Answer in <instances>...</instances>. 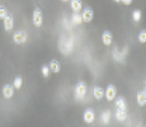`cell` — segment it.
<instances>
[{
	"label": "cell",
	"instance_id": "12",
	"mask_svg": "<svg viewBox=\"0 0 146 127\" xmlns=\"http://www.w3.org/2000/svg\"><path fill=\"white\" fill-rule=\"evenodd\" d=\"M93 95H94V98L96 99V100H101L103 97H104V90L102 89L101 87H94L93 89Z\"/></svg>",
	"mask_w": 146,
	"mask_h": 127
},
{
	"label": "cell",
	"instance_id": "20",
	"mask_svg": "<svg viewBox=\"0 0 146 127\" xmlns=\"http://www.w3.org/2000/svg\"><path fill=\"white\" fill-rule=\"evenodd\" d=\"M139 41L141 42V43H145V41H146V31L145 29H143V31L140 33V35H139Z\"/></svg>",
	"mask_w": 146,
	"mask_h": 127
},
{
	"label": "cell",
	"instance_id": "6",
	"mask_svg": "<svg viewBox=\"0 0 146 127\" xmlns=\"http://www.w3.org/2000/svg\"><path fill=\"white\" fill-rule=\"evenodd\" d=\"M13 94H14V88H13V86H11L10 84H7L3 86V88H2V95H3V97H5V99L12 98Z\"/></svg>",
	"mask_w": 146,
	"mask_h": 127
},
{
	"label": "cell",
	"instance_id": "5",
	"mask_svg": "<svg viewBox=\"0 0 146 127\" xmlns=\"http://www.w3.org/2000/svg\"><path fill=\"white\" fill-rule=\"evenodd\" d=\"M81 17H82V21L86 22V23H90L93 19V11L91 8H86L81 14Z\"/></svg>",
	"mask_w": 146,
	"mask_h": 127
},
{
	"label": "cell",
	"instance_id": "23",
	"mask_svg": "<svg viewBox=\"0 0 146 127\" xmlns=\"http://www.w3.org/2000/svg\"><path fill=\"white\" fill-rule=\"evenodd\" d=\"M122 1V3L125 5H130L132 3V0H121Z\"/></svg>",
	"mask_w": 146,
	"mask_h": 127
},
{
	"label": "cell",
	"instance_id": "10",
	"mask_svg": "<svg viewBox=\"0 0 146 127\" xmlns=\"http://www.w3.org/2000/svg\"><path fill=\"white\" fill-rule=\"evenodd\" d=\"M70 7L75 11V13H79V11L81 10V8H82L81 0H72L70 1Z\"/></svg>",
	"mask_w": 146,
	"mask_h": 127
},
{
	"label": "cell",
	"instance_id": "4",
	"mask_svg": "<svg viewBox=\"0 0 146 127\" xmlns=\"http://www.w3.org/2000/svg\"><path fill=\"white\" fill-rule=\"evenodd\" d=\"M116 94H117V89L114 85H110L107 88H106V91H105V97L107 101H113L116 98Z\"/></svg>",
	"mask_w": 146,
	"mask_h": 127
},
{
	"label": "cell",
	"instance_id": "19",
	"mask_svg": "<svg viewBox=\"0 0 146 127\" xmlns=\"http://www.w3.org/2000/svg\"><path fill=\"white\" fill-rule=\"evenodd\" d=\"M22 84H23V80H22V77L17 76L15 80H14V83H13V87H15L16 89H20V88L22 87Z\"/></svg>",
	"mask_w": 146,
	"mask_h": 127
},
{
	"label": "cell",
	"instance_id": "21",
	"mask_svg": "<svg viewBox=\"0 0 146 127\" xmlns=\"http://www.w3.org/2000/svg\"><path fill=\"white\" fill-rule=\"evenodd\" d=\"M41 71H42V75H43L44 77H49V75H50V68H49L48 65L44 64V65L42 66Z\"/></svg>",
	"mask_w": 146,
	"mask_h": 127
},
{
	"label": "cell",
	"instance_id": "7",
	"mask_svg": "<svg viewBox=\"0 0 146 127\" xmlns=\"http://www.w3.org/2000/svg\"><path fill=\"white\" fill-rule=\"evenodd\" d=\"M3 26H5V32H10L13 28V17L11 14H7L5 19H3Z\"/></svg>",
	"mask_w": 146,
	"mask_h": 127
},
{
	"label": "cell",
	"instance_id": "2",
	"mask_svg": "<svg viewBox=\"0 0 146 127\" xmlns=\"http://www.w3.org/2000/svg\"><path fill=\"white\" fill-rule=\"evenodd\" d=\"M27 40V33L25 31H19V32L14 33L13 35V41L16 45H22Z\"/></svg>",
	"mask_w": 146,
	"mask_h": 127
},
{
	"label": "cell",
	"instance_id": "24",
	"mask_svg": "<svg viewBox=\"0 0 146 127\" xmlns=\"http://www.w3.org/2000/svg\"><path fill=\"white\" fill-rule=\"evenodd\" d=\"M116 2H119V1H121V0H115Z\"/></svg>",
	"mask_w": 146,
	"mask_h": 127
},
{
	"label": "cell",
	"instance_id": "17",
	"mask_svg": "<svg viewBox=\"0 0 146 127\" xmlns=\"http://www.w3.org/2000/svg\"><path fill=\"white\" fill-rule=\"evenodd\" d=\"M72 22H73L74 24H80L81 22H82V17L81 15L79 14V13H74L73 16H72Z\"/></svg>",
	"mask_w": 146,
	"mask_h": 127
},
{
	"label": "cell",
	"instance_id": "13",
	"mask_svg": "<svg viewBox=\"0 0 146 127\" xmlns=\"http://www.w3.org/2000/svg\"><path fill=\"white\" fill-rule=\"evenodd\" d=\"M115 103L118 109H121V110H125L127 109V102H125V98H122V97H118L116 99Z\"/></svg>",
	"mask_w": 146,
	"mask_h": 127
},
{
	"label": "cell",
	"instance_id": "14",
	"mask_svg": "<svg viewBox=\"0 0 146 127\" xmlns=\"http://www.w3.org/2000/svg\"><path fill=\"white\" fill-rule=\"evenodd\" d=\"M116 118H117V121H119V122H123V121H125V118H127L125 110L118 109L117 112H116Z\"/></svg>",
	"mask_w": 146,
	"mask_h": 127
},
{
	"label": "cell",
	"instance_id": "3",
	"mask_svg": "<svg viewBox=\"0 0 146 127\" xmlns=\"http://www.w3.org/2000/svg\"><path fill=\"white\" fill-rule=\"evenodd\" d=\"M86 91H87V85L84 84V82H80L76 86V90H75V94L77 96V98L79 99H82L86 95Z\"/></svg>",
	"mask_w": 146,
	"mask_h": 127
},
{
	"label": "cell",
	"instance_id": "18",
	"mask_svg": "<svg viewBox=\"0 0 146 127\" xmlns=\"http://www.w3.org/2000/svg\"><path fill=\"white\" fill-rule=\"evenodd\" d=\"M132 17H133V20L135 22H140L141 21V17H142V13L140 10H135L133 11V13H132Z\"/></svg>",
	"mask_w": 146,
	"mask_h": 127
},
{
	"label": "cell",
	"instance_id": "22",
	"mask_svg": "<svg viewBox=\"0 0 146 127\" xmlns=\"http://www.w3.org/2000/svg\"><path fill=\"white\" fill-rule=\"evenodd\" d=\"M5 16H7V10L5 7L0 5V20H3Z\"/></svg>",
	"mask_w": 146,
	"mask_h": 127
},
{
	"label": "cell",
	"instance_id": "15",
	"mask_svg": "<svg viewBox=\"0 0 146 127\" xmlns=\"http://www.w3.org/2000/svg\"><path fill=\"white\" fill-rule=\"evenodd\" d=\"M50 71H52L53 73H58L60 72V63L55 60H52L50 63Z\"/></svg>",
	"mask_w": 146,
	"mask_h": 127
},
{
	"label": "cell",
	"instance_id": "11",
	"mask_svg": "<svg viewBox=\"0 0 146 127\" xmlns=\"http://www.w3.org/2000/svg\"><path fill=\"white\" fill-rule=\"evenodd\" d=\"M137 103L141 106H144L146 103V96H145V90H142V91H139L137 92Z\"/></svg>",
	"mask_w": 146,
	"mask_h": 127
},
{
	"label": "cell",
	"instance_id": "1",
	"mask_svg": "<svg viewBox=\"0 0 146 127\" xmlns=\"http://www.w3.org/2000/svg\"><path fill=\"white\" fill-rule=\"evenodd\" d=\"M42 22H43L42 12L37 8L33 12V23L36 27H40L42 25Z\"/></svg>",
	"mask_w": 146,
	"mask_h": 127
},
{
	"label": "cell",
	"instance_id": "8",
	"mask_svg": "<svg viewBox=\"0 0 146 127\" xmlns=\"http://www.w3.org/2000/svg\"><path fill=\"white\" fill-rule=\"evenodd\" d=\"M84 121L86 123H92L94 121V112L92 109H87L86 111H84Z\"/></svg>",
	"mask_w": 146,
	"mask_h": 127
},
{
	"label": "cell",
	"instance_id": "16",
	"mask_svg": "<svg viewBox=\"0 0 146 127\" xmlns=\"http://www.w3.org/2000/svg\"><path fill=\"white\" fill-rule=\"evenodd\" d=\"M110 117H111V113H110V111H105L104 113L102 114L101 120H102V122L104 123V124H107V123H110Z\"/></svg>",
	"mask_w": 146,
	"mask_h": 127
},
{
	"label": "cell",
	"instance_id": "9",
	"mask_svg": "<svg viewBox=\"0 0 146 127\" xmlns=\"http://www.w3.org/2000/svg\"><path fill=\"white\" fill-rule=\"evenodd\" d=\"M111 40H113V35L110 34V31H105L102 35V41L105 46H110L111 43Z\"/></svg>",
	"mask_w": 146,
	"mask_h": 127
},
{
	"label": "cell",
	"instance_id": "25",
	"mask_svg": "<svg viewBox=\"0 0 146 127\" xmlns=\"http://www.w3.org/2000/svg\"><path fill=\"white\" fill-rule=\"evenodd\" d=\"M62 1H64V2H65V1H67V0H62Z\"/></svg>",
	"mask_w": 146,
	"mask_h": 127
}]
</instances>
